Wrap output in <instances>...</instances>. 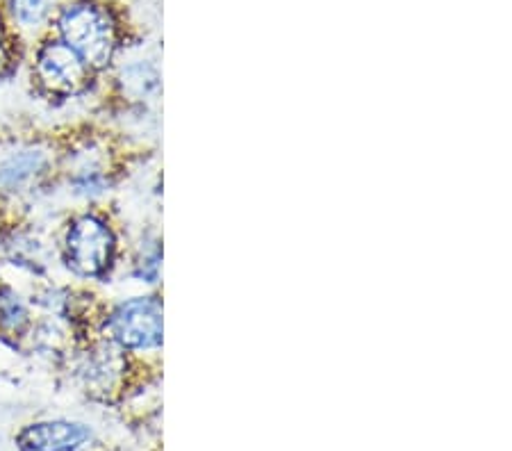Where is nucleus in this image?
<instances>
[{
	"mask_svg": "<svg viewBox=\"0 0 512 451\" xmlns=\"http://www.w3.org/2000/svg\"><path fill=\"white\" fill-rule=\"evenodd\" d=\"M60 39L89 69H103L117 53V21L94 0L66 5L57 19Z\"/></svg>",
	"mask_w": 512,
	"mask_h": 451,
	"instance_id": "obj_1",
	"label": "nucleus"
},
{
	"mask_svg": "<svg viewBox=\"0 0 512 451\" xmlns=\"http://www.w3.org/2000/svg\"><path fill=\"white\" fill-rule=\"evenodd\" d=\"M117 237L107 221L96 215H82L71 221L64 240L66 265L82 278H103L114 265Z\"/></svg>",
	"mask_w": 512,
	"mask_h": 451,
	"instance_id": "obj_2",
	"label": "nucleus"
},
{
	"mask_svg": "<svg viewBox=\"0 0 512 451\" xmlns=\"http://www.w3.org/2000/svg\"><path fill=\"white\" fill-rule=\"evenodd\" d=\"M107 335L123 349H158L162 344V301L158 297L121 301L107 317Z\"/></svg>",
	"mask_w": 512,
	"mask_h": 451,
	"instance_id": "obj_3",
	"label": "nucleus"
},
{
	"mask_svg": "<svg viewBox=\"0 0 512 451\" xmlns=\"http://www.w3.org/2000/svg\"><path fill=\"white\" fill-rule=\"evenodd\" d=\"M35 78L46 94L76 96L89 87L92 69L62 39H51L37 51Z\"/></svg>",
	"mask_w": 512,
	"mask_h": 451,
	"instance_id": "obj_4",
	"label": "nucleus"
},
{
	"mask_svg": "<svg viewBox=\"0 0 512 451\" xmlns=\"http://www.w3.org/2000/svg\"><path fill=\"white\" fill-rule=\"evenodd\" d=\"M92 431L80 422H39L30 424L19 433V449L21 451H78L85 447Z\"/></svg>",
	"mask_w": 512,
	"mask_h": 451,
	"instance_id": "obj_5",
	"label": "nucleus"
},
{
	"mask_svg": "<svg viewBox=\"0 0 512 451\" xmlns=\"http://www.w3.org/2000/svg\"><path fill=\"white\" fill-rule=\"evenodd\" d=\"M28 308L10 287H0V331L21 333L28 324Z\"/></svg>",
	"mask_w": 512,
	"mask_h": 451,
	"instance_id": "obj_6",
	"label": "nucleus"
},
{
	"mask_svg": "<svg viewBox=\"0 0 512 451\" xmlns=\"http://www.w3.org/2000/svg\"><path fill=\"white\" fill-rule=\"evenodd\" d=\"M55 0H10L14 19L23 26H39L51 14Z\"/></svg>",
	"mask_w": 512,
	"mask_h": 451,
	"instance_id": "obj_7",
	"label": "nucleus"
},
{
	"mask_svg": "<svg viewBox=\"0 0 512 451\" xmlns=\"http://www.w3.org/2000/svg\"><path fill=\"white\" fill-rule=\"evenodd\" d=\"M10 69H12V44H10V37H7L3 21H0V78L7 76Z\"/></svg>",
	"mask_w": 512,
	"mask_h": 451,
	"instance_id": "obj_8",
	"label": "nucleus"
}]
</instances>
